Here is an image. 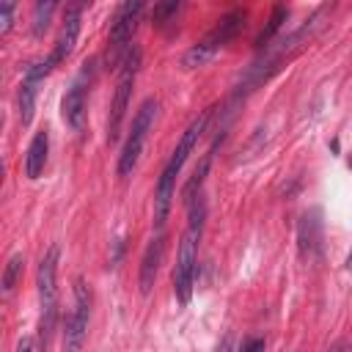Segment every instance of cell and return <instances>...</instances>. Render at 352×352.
<instances>
[{"instance_id": "obj_13", "label": "cell", "mask_w": 352, "mask_h": 352, "mask_svg": "<svg viewBox=\"0 0 352 352\" xmlns=\"http://www.w3.org/2000/svg\"><path fill=\"white\" fill-rule=\"evenodd\" d=\"M47 151H50V132L47 129H38L28 146V154H25V176L28 179H38L44 173V165H47Z\"/></svg>"}, {"instance_id": "obj_12", "label": "cell", "mask_w": 352, "mask_h": 352, "mask_svg": "<svg viewBox=\"0 0 352 352\" xmlns=\"http://www.w3.org/2000/svg\"><path fill=\"white\" fill-rule=\"evenodd\" d=\"M297 242H300L302 258H314L319 253V245H322V220H319V212L302 214L300 228H297Z\"/></svg>"}, {"instance_id": "obj_19", "label": "cell", "mask_w": 352, "mask_h": 352, "mask_svg": "<svg viewBox=\"0 0 352 352\" xmlns=\"http://www.w3.org/2000/svg\"><path fill=\"white\" fill-rule=\"evenodd\" d=\"M22 267H25L22 253H14V256L8 258V264H6V270H3V292H6V294L14 292V286H16L19 275H22Z\"/></svg>"}, {"instance_id": "obj_16", "label": "cell", "mask_w": 352, "mask_h": 352, "mask_svg": "<svg viewBox=\"0 0 352 352\" xmlns=\"http://www.w3.org/2000/svg\"><path fill=\"white\" fill-rule=\"evenodd\" d=\"M286 16H289V8H286V6H275V8H272V14H270V19H267V28L256 36V47H258V50H261L264 44H270V41H272V36L283 28Z\"/></svg>"}, {"instance_id": "obj_1", "label": "cell", "mask_w": 352, "mask_h": 352, "mask_svg": "<svg viewBox=\"0 0 352 352\" xmlns=\"http://www.w3.org/2000/svg\"><path fill=\"white\" fill-rule=\"evenodd\" d=\"M209 116H212L209 110L201 113V116L184 129V135L179 138V146L173 148L168 165H165L162 173H160V182H157V190H154V223H157V231H165V220H168V214H170V204H173V192H176V176L182 173L187 157H190L192 148L198 146V138L204 135V129H206V124H209Z\"/></svg>"}, {"instance_id": "obj_11", "label": "cell", "mask_w": 352, "mask_h": 352, "mask_svg": "<svg viewBox=\"0 0 352 352\" xmlns=\"http://www.w3.org/2000/svg\"><path fill=\"white\" fill-rule=\"evenodd\" d=\"M162 256H165V231H157L154 239L146 245L143 250V258H140V275H138V283H140V292L148 294L154 280H157V272H160V264H162Z\"/></svg>"}, {"instance_id": "obj_14", "label": "cell", "mask_w": 352, "mask_h": 352, "mask_svg": "<svg viewBox=\"0 0 352 352\" xmlns=\"http://www.w3.org/2000/svg\"><path fill=\"white\" fill-rule=\"evenodd\" d=\"M38 80H33V77H22V82H19V94H16V102H19V124L22 126H28L30 121H33V113H36V94H38Z\"/></svg>"}, {"instance_id": "obj_15", "label": "cell", "mask_w": 352, "mask_h": 352, "mask_svg": "<svg viewBox=\"0 0 352 352\" xmlns=\"http://www.w3.org/2000/svg\"><path fill=\"white\" fill-rule=\"evenodd\" d=\"M209 162H212V157L206 154V157L201 160V165H198V168L192 170L190 182L184 184L182 195H184V204H187V206H190V204H192V201H195L198 195H204V192H201V187H204V179H206V173H209Z\"/></svg>"}, {"instance_id": "obj_24", "label": "cell", "mask_w": 352, "mask_h": 352, "mask_svg": "<svg viewBox=\"0 0 352 352\" xmlns=\"http://www.w3.org/2000/svg\"><path fill=\"white\" fill-rule=\"evenodd\" d=\"M327 352H344V349H341V344H333V346H330Z\"/></svg>"}, {"instance_id": "obj_9", "label": "cell", "mask_w": 352, "mask_h": 352, "mask_svg": "<svg viewBox=\"0 0 352 352\" xmlns=\"http://www.w3.org/2000/svg\"><path fill=\"white\" fill-rule=\"evenodd\" d=\"M82 11H85V6H82V3L66 6V11H63V28H60V36H58V41H55L52 52L44 58L50 69H55L58 63H63V60L72 55V50H74V44H77V36H80V19H82Z\"/></svg>"}, {"instance_id": "obj_6", "label": "cell", "mask_w": 352, "mask_h": 352, "mask_svg": "<svg viewBox=\"0 0 352 352\" xmlns=\"http://www.w3.org/2000/svg\"><path fill=\"white\" fill-rule=\"evenodd\" d=\"M138 72H140V50L132 47L129 55L124 58L121 69H118L116 94H113L110 116H107V143H116L118 135H121V126H124V118H126V110H129V99H132V88H135Z\"/></svg>"}, {"instance_id": "obj_17", "label": "cell", "mask_w": 352, "mask_h": 352, "mask_svg": "<svg viewBox=\"0 0 352 352\" xmlns=\"http://www.w3.org/2000/svg\"><path fill=\"white\" fill-rule=\"evenodd\" d=\"M184 6L182 3H176V0H168V3H157L154 6V11H151V19H154V25L157 28H168V25H173L176 22V16H179V11H182Z\"/></svg>"}, {"instance_id": "obj_10", "label": "cell", "mask_w": 352, "mask_h": 352, "mask_svg": "<svg viewBox=\"0 0 352 352\" xmlns=\"http://www.w3.org/2000/svg\"><path fill=\"white\" fill-rule=\"evenodd\" d=\"M85 74H88V72L82 69V74L69 85V91L63 94V102H60L63 121H66L74 132H80V129H82V124H85V94H88Z\"/></svg>"}, {"instance_id": "obj_20", "label": "cell", "mask_w": 352, "mask_h": 352, "mask_svg": "<svg viewBox=\"0 0 352 352\" xmlns=\"http://www.w3.org/2000/svg\"><path fill=\"white\" fill-rule=\"evenodd\" d=\"M14 25V3H3L0 6V36H8Z\"/></svg>"}, {"instance_id": "obj_23", "label": "cell", "mask_w": 352, "mask_h": 352, "mask_svg": "<svg viewBox=\"0 0 352 352\" xmlns=\"http://www.w3.org/2000/svg\"><path fill=\"white\" fill-rule=\"evenodd\" d=\"M346 270L352 272V250H349V256H346Z\"/></svg>"}, {"instance_id": "obj_21", "label": "cell", "mask_w": 352, "mask_h": 352, "mask_svg": "<svg viewBox=\"0 0 352 352\" xmlns=\"http://www.w3.org/2000/svg\"><path fill=\"white\" fill-rule=\"evenodd\" d=\"M239 352H264V338H248Z\"/></svg>"}, {"instance_id": "obj_7", "label": "cell", "mask_w": 352, "mask_h": 352, "mask_svg": "<svg viewBox=\"0 0 352 352\" xmlns=\"http://www.w3.org/2000/svg\"><path fill=\"white\" fill-rule=\"evenodd\" d=\"M154 116H157V99H146L138 107V113L132 118V132H129V138H126V143H124V148L118 154V176L121 179L132 176V170L138 168V160H140L143 146H146V138H148V132L154 126Z\"/></svg>"}, {"instance_id": "obj_3", "label": "cell", "mask_w": 352, "mask_h": 352, "mask_svg": "<svg viewBox=\"0 0 352 352\" xmlns=\"http://www.w3.org/2000/svg\"><path fill=\"white\" fill-rule=\"evenodd\" d=\"M58 245H50L47 253L38 261V275H36V286H38V344L47 349L52 333H55V322H58Z\"/></svg>"}, {"instance_id": "obj_5", "label": "cell", "mask_w": 352, "mask_h": 352, "mask_svg": "<svg viewBox=\"0 0 352 352\" xmlns=\"http://www.w3.org/2000/svg\"><path fill=\"white\" fill-rule=\"evenodd\" d=\"M245 19H248V14L242 11V8H234V11H228L226 16H220L217 19V25L195 44V47H190L187 50V55H184V66L187 69H198V66H204L206 60H212L242 28H245Z\"/></svg>"}, {"instance_id": "obj_18", "label": "cell", "mask_w": 352, "mask_h": 352, "mask_svg": "<svg viewBox=\"0 0 352 352\" xmlns=\"http://www.w3.org/2000/svg\"><path fill=\"white\" fill-rule=\"evenodd\" d=\"M55 14V3H36L33 6V36H44V30L50 28V19Z\"/></svg>"}, {"instance_id": "obj_2", "label": "cell", "mask_w": 352, "mask_h": 352, "mask_svg": "<svg viewBox=\"0 0 352 352\" xmlns=\"http://www.w3.org/2000/svg\"><path fill=\"white\" fill-rule=\"evenodd\" d=\"M204 217H206V204H204V195H198L190 204V223L179 242V253H176V264H173V292L182 305H187L192 297L195 267H198V239L204 234Z\"/></svg>"}, {"instance_id": "obj_8", "label": "cell", "mask_w": 352, "mask_h": 352, "mask_svg": "<svg viewBox=\"0 0 352 352\" xmlns=\"http://www.w3.org/2000/svg\"><path fill=\"white\" fill-rule=\"evenodd\" d=\"M91 316V289L82 278L74 280V305L63 324V352H82Z\"/></svg>"}, {"instance_id": "obj_4", "label": "cell", "mask_w": 352, "mask_h": 352, "mask_svg": "<svg viewBox=\"0 0 352 352\" xmlns=\"http://www.w3.org/2000/svg\"><path fill=\"white\" fill-rule=\"evenodd\" d=\"M143 11H146V6H143L140 0H135V3H121V6L116 8L113 25H110V41H107V52H104V63H107L110 69H116V66L121 69L124 58H126L129 50L135 47V44H132V36H135V30H138V22H140Z\"/></svg>"}, {"instance_id": "obj_22", "label": "cell", "mask_w": 352, "mask_h": 352, "mask_svg": "<svg viewBox=\"0 0 352 352\" xmlns=\"http://www.w3.org/2000/svg\"><path fill=\"white\" fill-rule=\"evenodd\" d=\"M16 352H36L33 338H30V336H22V338H19V344H16Z\"/></svg>"}]
</instances>
